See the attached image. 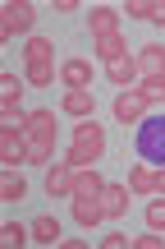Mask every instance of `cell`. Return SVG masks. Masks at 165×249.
<instances>
[{"label":"cell","mask_w":165,"mask_h":249,"mask_svg":"<svg viewBox=\"0 0 165 249\" xmlns=\"http://www.w3.org/2000/svg\"><path fill=\"white\" fill-rule=\"evenodd\" d=\"M23 139H28V166H46L55 157V111H28L23 120Z\"/></svg>","instance_id":"1"},{"label":"cell","mask_w":165,"mask_h":249,"mask_svg":"<svg viewBox=\"0 0 165 249\" xmlns=\"http://www.w3.org/2000/svg\"><path fill=\"white\" fill-rule=\"evenodd\" d=\"M101 152H105V129L92 120H78L74 124V139H69V152H64V161H69L74 171H87V166H96L101 161Z\"/></svg>","instance_id":"2"},{"label":"cell","mask_w":165,"mask_h":249,"mask_svg":"<svg viewBox=\"0 0 165 249\" xmlns=\"http://www.w3.org/2000/svg\"><path fill=\"white\" fill-rule=\"evenodd\" d=\"M23 65H28V74H23L28 88H51V83H55V51H51L46 37H28Z\"/></svg>","instance_id":"3"},{"label":"cell","mask_w":165,"mask_h":249,"mask_svg":"<svg viewBox=\"0 0 165 249\" xmlns=\"http://www.w3.org/2000/svg\"><path fill=\"white\" fill-rule=\"evenodd\" d=\"M23 120H28V116H23ZM23 120H5V124H0V161H5V166H18V161L28 157Z\"/></svg>","instance_id":"4"},{"label":"cell","mask_w":165,"mask_h":249,"mask_svg":"<svg viewBox=\"0 0 165 249\" xmlns=\"http://www.w3.org/2000/svg\"><path fill=\"white\" fill-rule=\"evenodd\" d=\"M32 5L28 0H9L5 9H0V37H14V33H32Z\"/></svg>","instance_id":"5"},{"label":"cell","mask_w":165,"mask_h":249,"mask_svg":"<svg viewBox=\"0 0 165 249\" xmlns=\"http://www.w3.org/2000/svg\"><path fill=\"white\" fill-rule=\"evenodd\" d=\"M138 129H142L138 134V152L165 166V120H142Z\"/></svg>","instance_id":"6"},{"label":"cell","mask_w":165,"mask_h":249,"mask_svg":"<svg viewBox=\"0 0 165 249\" xmlns=\"http://www.w3.org/2000/svg\"><path fill=\"white\" fill-rule=\"evenodd\" d=\"M115 120L120 124H142L147 120V102H142L138 88H124L120 97H115Z\"/></svg>","instance_id":"7"},{"label":"cell","mask_w":165,"mask_h":249,"mask_svg":"<svg viewBox=\"0 0 165 249\" xmlns=\"http://www.w3.org/2000/svg\"><path fill=\"white\" fill-rule=\"evenodd\" d=\"M60 111H64V116H74V120H92V111H96V97H92V88H64V97H60Z\"/></svg>","instance_id":"8"},{"label":"cell","mask_w":165,"mask_h":249,"mask_svg":"<svg viewBox=\"0 0 165 249\" xmlns=\"http://www.w3.org/2000/svg\"><path fill=\"white\" fill-rule=\"evenodd\" d=\"M74 180H78V171H74L69 161H55V166L46 171V194L51 198H74Z\"/></svg>","instance_id":"9"},{"label":"cell","mask_w":165,"mask_h":249,"mask_svg":"<svg viewBox=\"0 0 165 249\" xmlns=\"http://www.w3.org/2000/svg\"><path fill=\"white\" fill-rule=\"evenodd\" d=\"M69 203H74V222H78V226H96V222H105V208H101V194H74L69 198Z\"/></svg>","instance_id":"10"},{"label":"cell","mask_w":165,"mask_h":249,"mask_svg":"<svg viewBox=\"0 0 165 249\" xmlns=\"http://www.w3.org/2000/svg\"><path fill=\"white\" fill-rule=\"evenodd\" d=\"M18 92H23L18 74H0V111H5V120H23V111H18Z\"/></svg>","instance_id":"11"},{"label":"cell","mask_w":165,"mask_h":249,"mask_svg":"<svg viewBox=\"0 0 165 249\" xmlns=\"http://www.w3.org/2000/svg\"><path fill=\"white\" fill-rule=\"evenodd\" d=\"M87 28H92V37H115V33H120V9H110V5H92Z\"/></svg>","instance_id":"12"},{"label":"cell","mask_w":165,"mask_h":249,"mask_svg":"<svg viewBox=\"0 0 165 249\" xmlns=\"http://www.w3.org/2000/svg\"><path fill=\"white\" fill-rule=\"evenodd\" d=\"M133 60H138V79H156V74H165V46L151 42V46H142Z\"/></svg>","instance_id":"13"},{"label":"cell","mask_w":165,"mask_h":249,"mask_svg":"<svg viewBox=\"0 0 165 249\" xmlns=\"http://www.w3.org/2000/svg\"><path fill=\"white\" fill-rule=\"evenodd\" d=\"M92 51H96V60H101V65H115V60L129 55V46H124V37L115 33V37H92Z\"/></svg>","instance_id":"14"},{"label":"cell","mask_w":165,"mask_h":249,"mask_svg":"<svg viewBox=\"0 0 165 249\" xmlns=\"http://www.w3.org/2000/svg\"><path fill=\"white\" fill-rule=\"evenodd\" d=\"M0 198H5V203H23L28 198V180L18 176V166H5V176H0Z\"/></svg>","instance_id":"15"},{"label":"cell","mask_w":165,"mask_h":249,"mask_svg":"<svg viewBox=\"0 0 165 249\" xmlns=\"http://www.w3.org/2000/svg\"><path fill=\"white\" fill-rule=\"evenodd\" d=\"M101 208H105V217H124L129 213V185H105L101 189Z\"/></svg>","instance_id":"16"},{"label":"cell","mask_w":165,"mask_h":249,"mask_svg":"<svg viewBox=\"0 0 165 249\" xmlns=\"http://www.w3.org/2000/svg\"><path fill=\"white\" fill-rule=\"evenodd\" d=\"M60 83L64 88H92V65L87 60H64L60 65Z\"/></svg>","instance_id":"17"},{"label":"cell","mask_w":165,"mask_h":249,"mask_svg":"<svg viewBox=\"0 0 165 249\" xmlns=\"http://www.w3.org/2000/svg\"><path fill=\"white\" fill-rule=\"evenodd\" d=\"M129 194H156V166L151 161H138L129 171Z\"/></svg>","instance_id":"18"},{"label":"cell","mask_w":165,"mask_h":249,"mask_svg":"<svg viewBox=\"0 0 165 249\" xmlns=\"http://www.w3.org/2000/svg\"><path fill=\"white\" fill-rule=\"evenodd\" d=\"M28 231H32V240L37 245H60L64 235H60V222H55V217H32V222H28Z\"/></svg>","instance_id":"19"},{"label":"cell","mask_w":165,"mask_h":249,"mask_svg":"<svg viewBox=\"0 0 165 249\" xmlns=\"http://www.w3.org/2000/svg\"><path fill=\"white\" fill-rule=\"evenodd\" d=\"M105 79H110L115 88H133V83H138V60H129V55H124V60L105 65Z\"/></svg>","instance_id":"20"},{"label":"cell","mask_w":165,"mask_h":249,"mask_svg":"<svg viewBox=\"0 0 165 249\" xmlns=\"http://www.w3.org/2000/svg\"><path fill=\"white\" fill-rule=\"evenodd\" d=\"M133 88L142 92V102H147V107H151V102H165V74H156V79H138Z\"/></svg>","instance_id":"21"},{"label":"cell","mask_w":165,"mask_h":249,"mask_svg":"<svg viewBox=\"0 0 165 249\" xmlns=\"http://www.w3.org/2000/svg\"><path fill=\"white\" fill-rule=\"evenodd\" d=\"M0 240H5L9 249H18V245L32 240V231H28V226H18V222H5V226H0Z\"/></svg>","instance_id":"22"},{"label":"cell","mask_w":165,"mask_h":249,"mask_svg":"<svg viewBox=\"0 0 165 249\" xmlns=\"http://www.w3.org/2000/svg\"><path fill=\"white\" fill-rule=\"evenodd\" d=\"M147 226H151V231H165V194H156L147 203Z\"/></svg>","instance_id":"23"},{"label":"cell","mask_w":165,"mask_h":249,"mask_svg":"<svg viewBox=\"0 0 165 249\" xmlns=\"http://www.w3.org/2000/svg\"><path fill=\"white\" fill-rule=\"evenodd\" d=\"M129 245H133V249H165V235H161V231H151V235H129Z\"/></svg>","instance_id":"24"},{"label":"cell","mask_w":165,"mask_h":249,"mask_svg":"<svg viewBox=\"0 0 165 249\" xmlns=\"http://www.w3.org/2000/svg\"><path fill=\"white\" fill-rule=\"evenodd\" d=\"M124 14H129V18H151V0H129Z\"/></svg>","instance_id":"25"},{"label":"cell","mask_w":165,"mask_h":249,"mask_svg":"<svg viewBox=\"0 0 165 249\" xmlns=\"http://www.w3.org/2000/svg\"><path fill=\"white\" fill-rule=\"evenodd\" d=\"M101 245L105 249H124V245H129V235H124V231H110V235H101Z\"/></svg>","instance_id":"26"},{"label":"cell","mask_w":165,"mask_h":249,"mask_svg":"<svg viewBox=\"0 0 165 249\" xmlns=\"http://www.w3.org/2000/svg\"><path fill=\"white\" fill-rule=\"evenodd\" d=\"M151 23L165 28V0H151Z\"/></svg>","instance_id":"27"},{"label":"cell","mask_w":165,"mask_h":249,"mask_svg":"<svg viewBox=\"0 0 165 249\" xmlns=\"http://www.w3.org/2000/svg\"><path fill=\"white\" fill-rule=\"evenodd\" d=\"M156 194H165V166L156 171Z\"/></svg>","instance_id":"28"}]
</instances>
